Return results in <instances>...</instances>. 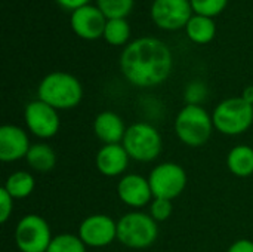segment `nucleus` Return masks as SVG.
<instances>
[{"label": "nucleus", "mask_w": 253, "mask_h": 252, "mask_svg": "<svg viewBox=\"0 0 253 252\" xmlns=\"http://www.w3.org/2000/svg\"><path fill=\"white\" fill-rule=\"evenodd\" d=\"M126 129L123 119L110 110L101 111L93 120V132L104 144H122Z\"/></svg>", "instance_id": "obj_16"}, {"label": "nucleus", "mask_w": 253, "mask_h": 252, "mask_svg": "<svg viewBox=\"0 0 253 252\" xmlns=\"http://www.w3.org/2000/svg\"><path fill=\"white\" fill-rule=\"evenodd\" d=\"M190 1H191L193 10L197 15H203L209 18L221 13L228 3V0H190Z\"/></svg>", "instance_id": "obj_24"}, {"label": "nucleus", "mask_w": 253, "mask_h": 252, "mask_svg": "<svg viewBox=\"0 0 253 252\" xmlns=\"http://www.w3.org/2000/svg\"><path fill=\"white\" fill-rule=\"evenodd\" d=\"M122 146L132 160L148 163L162 154L163 140L157 128L147 122H136L127 126Z\"/></svg>", "instance_id": "obj_6"}, {"label": "nucleus", "mask_w": 253, "mask_h": 252, "mask_svg": "<svg viewBox=\"0 0 253 252\" xmlns=\"http://www.w3.org/2000/svg\"><path fill=\"white\" fill-rule=\"evenodd\" d=\"M212 120L215 129L222 135H242L253 125V105L242 97L225 98L215 107Z\"/></svg>", "instance_id": "obj_5"}, {"label": "nucleus", "mask_w": 253, "mask_h": 252, "mask_svg": "<svg viewBox=\"0 0 253 252\" xmlns=\"http://www.w3.org/2000/svg\"><path fill=\"white\" fill-rule=\"evenodd\" d=\"M193 6L190 0H154L151 6L153 21L165 30H178L191 19Z\"/></svg>", "instance_id": "obj_11"}, {"label": "nucleus", "mask_w": 253, "mask_h": 252, "mask_svg": "<svg viewBox=\"0 0 253 252\" xmlns=\"http://www.w3.org/2000/svg\"><path fill=\"white\" fill-rule=\"evenodd\" d=\"M130 37V25L125 18H117V19H108L105 30H104V39L113 45V46H120L125 45Z\"/></svg>", "instance_id": "obj_21"}, {"label": "nucleus", "mask_w": 253, "mask_h": 252, "mask_svg": "<svg viewBox=\"0 0 253 252\" xmlns=\"http://www.w3.org/2000/svg\"><path fill=\"white\" fill-rule=\"evenodd\" d=\"M37 97L55 110H71L83 100L80 80L65 71H53L44 76L37 88Z\"/></svg>", "instance_id": "obj_2"}, {"label": "nucleus", "mask_w": 253, "mask_h": 252, "mask_svg": "<svg viewBox=\"0 0 253 252\" xmlns=\"http://www.w3.org/2000/svg\"><path fill=\"white\" fill-rule=\"evenodd\" d=\"M24 122L27 129L40 140L53 138L61 128V119L58 110L43 102L42 100H34L28 102L24 108Z\"/></svg>", "instance_id": "obj_9"}, {"label": "nucleus", "mask_w": 253, "mask_h": 252, "mask_svg": "<svg viewBox=\"0 0 253 252\" xmlns=\"http://www.w3.org/2000/svg\"><path fill=\"white\" fill-rule=\"evenodd\" d=\"M248 104H251L253 105V85H249V86H246L245 89H243V94L240 95Z\"/></svg>", "instance_id": "obj_30"}, {"label": "nucleus", "mask_w": 253, "mask_h": 252, "mask_svg": "<svg viewBox=\"0 0 253 252\" xmlns=\"http://www.w3.org/2000/svg\"><path fill=\"white\" fill-rule=\"evenodd\" d=\"M227 252H253V242L249 239H239L228 248Z\"/></svg>", "instance_id": "obj_28"}, {"label": "nucleus", "mask_w": 253, "mask_h": 252, "mask_svg": "<svg viewBox=\"0 0 253 252\" xmlns=\"http://www.w3.org/2000/svg\"><path fill=\"white\" fill-rule=\"evenodd\" d=\"M98 7L107 19L125 18L133 7V0H98Z\"/></svg>", "instance_id": "obj_23"}, {"label": "nucleus", "mask_w": 253, "mask_h": 252, "mask_svg": "<svg viewBox=\"0 0 253 252\" xmlns=\"http://www.w3.org/2000/svg\"><path fill=\"white\" fill-rule=\"evenodd\" d=\"M208 97V88L203 82L194 80L191 83L187 85L185 88V101L187 104H193V105H202V102L206 100Z\"/></svg>", "instance_id": "obj_26"}, {"label": "nucleus", "mask_w": 253, "mask_h": 252, "mask_svg": "<svg viewBox=\"0 0 253 252\" xmlns=\"http://www.w3.org/2000/svg\"><path fill=\"white\" fill-rule=\"evenodd\" d=\"M157 238V221L150 214L132 211L117 221V241L130 250L150 248Z\"/></svg>", "instance_id": "obj_4"}, {"label": "nucleus", "mask_w": 253, "mask_h": 252, "mask_svg": "<svg viewBox=\"0 0 253 252\" xmlns=\"http://www.w3.org/2000/svg\"><path fill=\"white\" fill-rule=\"evenodd\" d=\"M187 36L199 45L209 43L216 33V25L212 18L203 16V15H194L185 25Z\"/></svg>", "instance_id": "obj_19"}, {"label": "nucleus", "mask_w": 253, "mask_h": 252, "mask_svg": "<svg viewBox=\"0 0 253 252\" xmlns=\"http://www.w3.org/2000/svg\"><path fill=\"white\" fill-rule=\"evenodd\" d=\"M89 0H58V3L61 6H64L65 9H70V10H76L82 6H86Z\"/></svg>", "instance_id": "obj_29"}, {"label": "nucleus", "mask_w": 253, "mask_h": 252, "mask_svg": "<svg viewBox=\"0 0 253 252\" xmlns=\"http://www.w3.org/2000/svg\"><path fill=\"white\" fill-rule=\"evenodd\" d=\"M107 16L96 6H82L71 13V27L77 36L82 39L93 40L104 36V30L107 25Z\"/></svg>", "instance_id": "obj_13"}, {"label": "nucleus", "mask_w": 253, "mask_h": 252, "mask_svg": "<svg viewBox=\"0 0 253 252\" xmlns=\"http://www.w3.org/2000/svg\"><path fill=\"white\" fill-rule=\"evenodd\" d=\"M148 181L154 198L173 201L185 190L188 177L179 163L163 162L153 168L148 175Z\"/></svg>", "instance_id": "obj_8"}, {"label": "nucleus", "mask_w": 253, "mask_h": 252, "mask_svg": "<svg viewBox=\"0 0 253 252\" xmlns=\"http://www.w3.org/2000/svg\"><path fill=\"white\" fill-rule=\"evenodd\" d=\"M77 235L86 247L104 248L117 241V221L105 214H92L80 223Z\"/></svg>", "instance_id": "obj_10"}, {"label": "nucleus", "mask_w": 253, "mask_h": 252, "mask_svg": "<svg viewBox=\"0 0 253 252\" xmlns=\"http://www.w3.org/2000/svg\"><path fill=\"white\" fill-rule=\"evenodd\" d=\"M86 245L79 238V235L61 233L53 236L46 252H86Z\"/></svg>", "instance_id": "obj_22"}, {"label": "nucleus", "mask_w": 253, "mask_h": 252, "mask_svg": "<svg viewBox=\"0 0 253 252\" xmlns=\"http://www.w3.org/2000/svg\"><path fill=\"white\" fill-rule=\"evenodd\" d=\"M173 128L178 140L193 149L205 146L215 129L212 114H209L202 105L193 104H185L179 110Z\"/></svg>", "instance_id": "obj_3"}, {"label": "nucleus", "mask_w": 253, "mask_h": 252, "mask_svg": "<svg viewBox=\"0 0 253 252\" xmlns=\"http://www.w3.org/2000/svg\"><path fill=\"white\" fill-rule=\"evenodd\" d=\"M13 198L1 187L0 189V223L6 224L13 211Z\"/></svg>", "instance_id": "obj_27"}, {"label": "nucleus", "mask_w": 253, "mask_h": 252, "mask_svg": "<svg viewBox=\"0 0 253 252\" xmlns=\"http://www.w3.org/2000/svg\"><path fill=\"white\" fill-rule=\"evenodd\" d=\"M119 199L133 209H141L150 205L154 199L148 178L139 174H126L117 183Z\"/></svg>", "instance_id": "obj_12"}, {"label": "nucleus", "mask_w": 253, "mask_h": 252, "mask_svg": "<svg viewBox=\"0 0 253 252\" xmlns=\"http://www.w3.org/2000/svg\"><path fill=\"white\" fill-rule=\"evenodd\" d=\"M27 132L16 125H3L0 128V160L4 163L18 162L27 157L30 150Z\"/></svg>", "instance_id": "obj_14"}, {"label": "nucleus", "mask_w": 253, "mask_h": 252, "mask_svg": "<svg viewBox=\"0 0 253 252\" xmlns=\"http://www.w3.org/2000/svg\"><path fill=\"white\" fill-rule=\"evenodd\" d=\"M129 160L130 157L122 144H104L95 156L96 169L110 178L123 175L129 166Z\"/></svg>", "instance_id": "obj_15"}, {"label": "nucleus", "mask_w": 253, "mask_h": 252, "mask_svg": "<svg viewBox=\"0 0 253 252\" xmlns=\"http://www.w3.org/2000/svg\"><path fill=\"white\" fill-rule=\"evenodd\" d=\"M28 166L36 171V172H50L55 166H56V153L55 150L44 143H37V144H31L27 157H25Z\"/></svg>", "instance_id": "obj_18"}, {"label": "nucleus", "mask_w": 253, "mask_h": 252, "mask_svg": "<svg viewBox=\"0 0 253 252\" xmlns=\"http://www.w3.org/2000/svg\"><path fill=\"white\" fill-rule=\"evenodd\" d=\"M170 49L156 37H141L130 42L120 56L123 76L138 88L162 85L172 71Z\"/></svg>", "instance_id": "obj_1"}, {"label": "nucleus", "mask_w": 253, "mask_h": 252, "mask_svg": "<svg viewBox=\"0 0 253 252\" xmlns=\"http://www.w3.org/2000/svg\"><path fill=\"white\" fill-rule=\"evenodd\" d=\"M3 189L13 198V199H25L28 198L36 189L34 177L27 171H16L10 174L3 186Z\"/></svg>", "instance_id": "obj_20"}, {"label": "nucleus", "mask_w": 253, "mask_h": 252, "mask_svg": "<svg viewBox=\"0 0 253 252\" xmlns=\"http://www.w3.org/2000/svg\"><path fill=\"white\" fill-rule=\"evenodd\" d=\"M52 239L49 223L37 214L24 215L15 227L18 252H46Z\"/></svg>", "instance_id": "obj_7"}, {"label": "nucleus", "mask_w": 253, "mask_h": 252, "mask_svg": "<svg viewBox=\"0 0 253 252\" xmlns=\"http://www.w3.org/2000/svg\"><path fill=\"white\" fill-rule=\"evenodd\" d=\"M227 166L230 172L239 178L253 175V149L251 146L239 144L228 151Z\"/></svg>", "instance_id": "obj_17"}, {"label": "nucleus", "mask_w": 253, "mask_h": 252, "mask_svg": "<svg viewBox=\"0 0 253 252\" xmlns=\"http://www.w3.org/2000/svg\"><path fill=\"white\" fill-rule=\"evenodd\" d=\"M172 212H173L172 201L154 198L153 202L150 203V215H151L157 223H162V221L169 220L170 215H172Z\"/></svg>", "instance_id": "obj_25"}]
</instances>
